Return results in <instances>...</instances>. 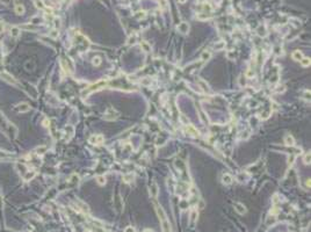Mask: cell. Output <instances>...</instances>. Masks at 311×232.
<instances>
[{
    "mask_svg": "<svg viewBox=\"0 0 311 232\" xmlns=\"http://www.w3.org/2000/svg\"><path fill=\"white\" fill-rule=\"evenodd\" d=\"M50 36H51V37H54V38H56V37L58 36V34H57V31H56V30H52V31H51V34H50Z\"/></svg>",
    "mask_w": 311,
    "mask_h": 232,
    "instance_id": "obj_24",
    "label": "cell"
},
{
    "mask_svg": "<svg viewBox=\"0 0 311 232\" xmlns=\"http://www.w3.org/2000/svg\"><path fill=\"white\" fill-rule=\"evenodd\" d=\"M233 207H235L236 211H237L238 214H240V215H244V214L246 213V207L244 206L242 203H238V202H236V203H233Z\"/></svg>",
    "mask_w": 311,
    "mask_h": 232,
    "instance_id": "obj_4",
    "label": "cell"
},
{
    "mask_svg": "<svg viewBox=\"0 0 311 232\" xmlns=\"http://www.w3.org/2000/svg\"><path fill=\"white\" fill-rule=\"evenodd\" d=\"M222 181H223V183H225V184H229V183H231V182H232V176H231L230 174H228V173L223 174V178H222Z\"/></svg>",
    "mask_w": 311,
    "mask_h": 232,
    "instance_id": "obj_9",
    "label": "cell"
},
{
    "mask_svg": "<svg viewBox=\"0 0 311 232\" xmlns=\"http://www.w3.org/2000/svg\"><path fill=\"white\" fill-rule=\"evenodd\" d=\"M45 151H47V146H41V148H37L36 149L37 154H42V153H44Z\"/></svg>",
    "mask_w": 311,
    "mask_h": 232,
    "instance_id": "obj_18",
    "label": "cell"
},
{
    "mask_svg": "<svg viewBox=\"0 0 311 232\" xmlns=\"http://www.w3.org/2000/svg\"><path fill=\"white\" fill-rule=\"evenodd\" d=\"M100 63H101V59H100V57H96V58H93V64H94V65H96V66H98Z\"/></svg>",
    "mask_w": 311,
    "mask_h": 232,
    "instance_id": "obj_22",
    "label": "cell"
},
{
    "mask_svg": "<svg viewBox=\"0 0 311 232\" xmlns=\"http://www.w3.org/2000/svg\"><path fill=\"white\" fill-rule=\"evenodd\" d=\"M304 163L305 164H310V153L308 152L307 154H305V157H304Z\"/></svg>",
    "mask_w": 311,
    "mask_h": 232,
    "instance_id": "obj_23",
    "label": "cell"
},
{
    "mask_svg": "<svg viewBox=\"0 0 311 232\" xmlns=\"http://www.w3.org/2000/svg\"><path fill=\"white\" fill-rule=\"evenodd\" d=\"M11 35L13 37H17L20 35V29L17 28V27H12L11 29Z\"/></svg>",
    "mask_w": 311,
    "mask_h": 232,
    "instance_id": "obj_12",
    "label": "cell"
},
{
    "mask_svg": "<svg viewBox=\"0 0 311 232\" xmlns=\"http://www.w3.org/2000/svg\"><path fill=\"white\" fill-rule=\"evenodd\" d=\"M96 180H98V183L99 184H104V183H106V178H104V176H98V178H96Z\"/></svg>",
    "mask_w": 311,
    "mask_h": 232,
    "instance_id": "obj_19",
    "label": "cell"
},
{
    "mask_svg": "<svg viewBox=\"0 0 311 232\" xmlns=\"http://www.w3.org/2000/svg\"><path fill=\"white\" fill-rule=\"evenodd\" d=\"M34 2H35V6H36L37 8H39V9H44V8H45V5L43 4V1H42V0H34Z\"/></svg>",
    "mask_w": 311,
    "mask_h": 232,
    "instance_id": "obj_13",
    "label": "cell"
},
{
    "mask_svg": "<svg viewBox=\"0 0 311 232\" xmlns=\"http://www.w3.org/2000/svg\"><path fill=\"white\" fill-rule=\"evenodd\" d=\"M125 232H135V231H134V229H133V228H130V226H129V228H127V229H125Z\"/></svg>",
    "mask_w": 311,
    "mask_h": 232,
    "instance_id": "obj_25",
    "label": "cell"
},
{
    "mask_svg": "<svg viewBox=\"0 0 311 232\" xmlns=\"http://www.w3.org/2000/svg\"><path fill=\"white\" fill-rule=\"evenodd\" d=\"M157 215L159 217V221H160L161 224V230L163 232H172V229H171V224L167 219V216H166L165 211L161 207H157Z\"/></svg>",
    "mask_w": 311,
    "mask_h": 232,
    "instance_id": "obj_1",
    "label": "cell"
},
{
    "mask_svg": "<svg viewBox=\"0 0 311 232\" xmlns=\"http://www.w3.org/2000/svg\"><path fill=\"white\" fill-rule=\"evenodd\" d=\"M178 29L182 34H186V33H188V30H189V27H188V24L186 23V22H182L181 24H179L178 26Z\"/></svg>",
    "mask_w": 311,
    "mask_h": 232,
    "instance_id": "obj_7",
    "label": "cell"
},
{
    "mask_svg": "<svg viewBox=\"0 0 311 232\" xmlns=\"http://www.w3.org/2000/svg\"><path fill=\"white\" fill-rule=\"evenodd\" d=\"M210 57H211V54L209 51H204V52H202V55H201V59H202V61H208Z\"/></svg>",
    "mask_w": 311,
    "mask_h": 232,
    "instance_id": "obj_15",
    "label": "cell"
},
{
    "mask_svg": "<svg viewBox=\"0 0 311 232\" xmlns=\"http://www.w3.org/2000/svg\"><path fill=\"white\" fill-rule=\"evenodd\" d=\"M196 216H197V213H196L195 210H193V211L190 213V222L196 221Z\"/></svg>",
    "mask_w": 311,
    "mask_h": 232,
    "instance_id": "obj_20",
    "label": "cell"
},
{
    "mask_svg": "<svg viewBox=\"0 0 311 232\" xmlns=\"http://www.w3.org/2000/svg\"><path fill=\"white\" fill-rule=\"evenodd\" d=\"M253 76H254V72H252V71L247 72V77H253Z\"/></svg>",
    "mask_w": 311,
    "mask_h": 232,
    "instance_id": "obj_26",
    "label": "cell"
},
{
    "mask_svg": "<svg viewBox=\"0 0 311 232\" xmlns=\"http://www.w3.org/2000/svg\"><path fill=\"white\" fill-rule=\"evenodd\" d=\"M15 13H16V14H19V15H20V14H23V13H24V7H23V5H20V4H19V5H16V6H15Z\"/></svg>",
    "mask_w": 311,
    "mask_h": 232,
    "instance_id": "obj_11",
    "label": "cell"
},
{
    "mask_svg": "<svg viewBox=\"0 0 311 232\" xmlns=\"http://www.w3.org/2000/svg\"><path fill=\"white\" fill-rule=\"evenodd\" d=\"M16 109L19 111H21V113H26V111H28L30 109V106L27 102H21V103H19L16 106Z\"/></svg>",
    "mask_w": 311,
    "mask_h": 232,
    "instance_id": "obj_5",
    "label": "cell"
},
{
    "mask_svg": "<svg viewBox=\"0 0 311 232\" xmlns=\"http://www.w3.org/2000/svg\"><path fill=\"white\" fill-rule=\"evenodd\" d=\"M302 58H303V55H302V52H301V51H294V52H293V59L300 62Z\"/></svg>",
    "mask_w": 311,
    "mask_h": 232,
    "instance_id": "obj_10",
    "label": "cell"
},
{
    "mask_svg": "<svg viewBox=\"0 0 311 232\" xmlns=\"http://www.w3.org/2000/svg\"><path fill=\"white\" fill-rule=\"evenodd\" d=\"M103 136L101 135H93V136L89 137V143L94 144V145H100V144L103 143Z\"/></svg>",
    "mask_w": 311,
    "mask_h": 232,
    "instance_id": "obj_3",
    "label": "cell"
},
{
    "mask_svg": "<svg viewBox=\"0 0 311 232\" xmlns=\"http://www.w3.org/2000/svg\"><path fill=\"white\" fill-rule=\"evenodd\" d=\"M187 131H188V132H190L193 136H197V131H196L191 125H188L187 127Z\"/></svg>",
    "mask_w": 311,
    "mask_h": 232,
    "instance_id": "obj_17",
    "label": "cell"
},
{
    "mask_svg": "<svg viewBox=\"0 0 311 232\" xmlns=\"http://www.w3.org/2000/svg\"><path fill=\"white\" fill-rule=\"evenodd\" d=\"M224 45H225V44L223 43V42H221V43H218V44H215V49L216 50H221V49L224 48Z\"/></svg>",
    "mask_w": 311,
    "mask_h": 232,
    "instance_id": "obj_21",
    "label": "cell"
},
{
    "mask_svg": "<svg viewBox=\"0 0 311 232\" xmlns=\"http://www.w3.org/2000/svg\"><path fill=\"white\" fill-rule=\"evenodd\" d=\"M284 144L287 146H294L295 145V139L293 136H290V135H288V136H286L284 138Z\"/></svg>",
    "mask_w": 311,
    "mask_h": 232,
    "instance_id": "obj_6",
    "label": "cell"
},
{
    "mask_svg": "<svg viewBox=\"0 0 311 232\" xmlns=\"http://www.w3.org/2000/svg\"><path fill=\"white\" fill-rule=\"evenodd\" d=\"M2 30H4V23L0 22V33H2Z\"/></svg>",
    "mask_w": 311,
    "mask_h": 232,
    "instance_id": "obj_27",
    "label": "cell"
},
{
    "mask_svg": "<svg viewBox=\"0 0 311 232\" xmlns=\"http://www.w3.org/2000/svg\"><path fill=\"white\" fill-rule=\"evenodd\" d=\"M118 115H120V114H118V111H116L115 109L110 107V108H108V109H107V111L104 113V118H106L107 121H113V120L117 118Z\"/></svg>",
    "mask_w": 311,
    "mask_h": 232,
    "instance_id": "obj_2",
    "label": "cell"
},
{
    "mask_svg": "<svg viewBox=\"0 0 311 232\" xmlns=\"http://www.w3.org/2000/svg\"><path fill=\"white\" fill-rule=\"evenodd\" d=\"M150 193H151V196H153V197H156L157 194H158V186H157L156 182H152V184H151Z\"/></svg>",
    "mask_w": 311,
    "mask_h": 232,
    "instance_id": "obj_8",
    "label": "cell"
},
{
    "mask_svg": "<svg viewBox=\"0 0 311 232\" xmlns=\"http://www.w3.org/2000/svg\"><path fill=\"white\" fill-rule=\"evenodd\" d=\"M141 47H142V49H143L145 52H150L151 51V47L149 45V43H146V42H142Z\"/></svg>",
    "mask_w": 311,
    "mask_h": 232,
    "instance_id": "obj_14",
    "label": "cell"
},
{
    "mask_svg": "<svg viewBox=\"0 0 311 232\" xmlns=\"http://www.w3.org/2000/svg\"><path fill=\"white\" fill-rule=\"evenodd\" d=\"M300 62H301V64H302L303 66H309L310 65V58H304V57H303Z\"/></svg>",
    "mask_w": 311,
    "mask_h": 232,
    "instance_id": "obj_16",
    "label": "cell"
}]
</instances>
